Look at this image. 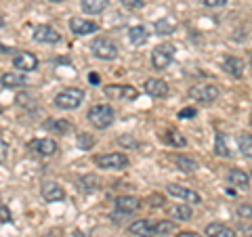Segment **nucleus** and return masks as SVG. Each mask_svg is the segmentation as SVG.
Returning a JSON list of instances; mask_svg holds the SVG:
<instances>
[{
  "label": "nucleus",
  "instance_id": "1",
  "mask_svg": "<svg viewBox=\"0 0 252 237\" xmlns=\"http://www.w3.org/2000/svg\"><path fill=\"white\" fill-rule=\"evenodd\" d=\"M114 116H116L114 107H112V105H105V103L93 105V107L89 109V114H86L89 122L94 126V128H99V130H103V128H107V126H112Z\"/></svg>",
  "mask_w": 252,
  "mask_h": 237
},
{
  "label": "nucleus",
  "instance_id": "2",
  "mask_svg": "<svg viewBox=\"0 0 252 237\" xmlns=\"http://www.w3.org/2000/svg\"><path fill=\"white\" fill-rule=\"evenodd\" d=\"M91 51L97 59H103V61H114L118 57V53H120V49H118V44L114 40H109V38H94L93 44H91Z\"/></svg>",
  "mask_w": 252,
  "mask_h": 237
},
{
  "label": "nucleus",
  "instance_id": "3",
  "mask_svg": "<svg viewBox=\"0 0 252 237\" xmlns=\"http://www.w3.org/2000/svg\"><path fill=\"white\" fill-rule=\"evenodd\" d=\"M84 101V90L82 89H65L55 97V105L59 109H78Z\"/></svg>",
  "mask_w": 252,
  "mask_h": 237
},
{
  "label": "nucleus",
  "instance_id": "4",
  "mask_svg": "<svg viewBox=\"0 0 252 237\" xmlns=\"http://www.w3.org/2000/svg\"><path fill=\"white\" fill-rule=\"evenodd\" d=\"M94 164L97 168H103V170H124L128 168V157L124 153H101V155H94Z\"/></svg>",
  "mask_w": 252,
  "mask_h": 237
},
{
  "label": "nucleus",
  "instance_id": "5",
  "mask_svg": "<svg viewBox=\"0 0 252 237\" xmlns=\"http://www.w3.org/2000/svg\"><path fill=\"white\" fill-rule=\"evenodd\" d=\"M189 97L202 105H210L219 99V89L215 84H195L189 89Z\"/></svg>",
  "mask_w": 252,
  "mask_h": 237
},
{
  "label": "nucleus",
  "instance_id": "6",
  "mask_svg": "<svg viewBox=\"0 0 252 237\" xmlns=\"http://www.w3.org/2000/svg\"><path fill=\"white\" fill-rule=\"evenodd\" d=\"M172 59H175V46L170 42H164V44H158L156 49L152 51V63H154V69H166Z\"/></svg>",
  "mask_w": 252,
  "mask_h": 237
},
{
  "label": "nucleus",
  "instance_id": "7",
  "mask_svg": "<svg viewBox=\"0 0 252 237\" xmlns=\"http://www.w3.org/2000/svg\"><path fill=\"white\" fill-rule=\"evenodd\" d=\"M28 151L40 157H51L57 153V141L53 139H32L28 143Z\"/></svg>",
  "mask_w": 252,
  "mask_h": 237
},
{
  "label": "nucleus",
  "instance_id": "8",
  "mask_svg": "<svg viewBox=\"0 0 252 237\" xmlns=\"http://www.w3.org/2000/svg\"><path fill=\"white\" fill-rule=\"evenodd\" d=\"M103 92L109 99H116V101H135L139 94L137 89H132L128 84H109L103 89Z\"/></svg>",
  "mask_w": 252,
  "mask_h": 237
},
{
  "label": "nucleus",
  "instance_id": "9",
  "mask_svg": "<svg viewBox=\"0 0 252 237\" xmlns=\"http://www.w3.org/2000/svg\"><path fill=\"white\" fill-rule=\"evenodd\" d=\"M13 67H17L19 72H34L38 67V59L34 53L30 51H15L13 53Z\"/></svg>",
  "mask_w": 252,
  "mask_h": 237
},
{
  "label": "nucleus",
  "instance_id": "10",
  "mask_svg": "<svg viewBox=\"0 0 252 237\" xmlns=\"http://www.w3.org/2000/svg\"><path fill=\"white\" fill-rule=\"evenodd\" d=\"M166 193L177 197L179 202H187V204H202L200 193H195L193 189H187L183 185H166Z\"/></svg>",
  "mask_w": 252,
  "mask_h": 237
},
{
  "label": "nucleus",
  "instance_id": "11",
  "mask_svg": "<svg viewBox=\"0 0 252 237\" xmlns=\"http://www.w3.org/2000/svg\"><path fill=\"white\" fill-rule=\"evenodd\" d=\"M143 89H145V92L149 94V97H154V99H166L168 92H170L168 84L164 80H160V78H149V80H145Z\"/></svg>",
  "mask_w": 252,
  "mask_h": 237
},
{
  "label": "nucleus",
  "instance_id": "12",
  "mask_svg": "<svg viewBox=\"0 0 252 237\" xmlns=\"http://www.w3.org/2000/svg\"><path fill=\"white\" fill-rule=\"evenodd\" d=\"M128 233L137 235V237H156L158 235V225L152 223V220L139 218V220H135V223H130Z\"/></svg>",
  "mask_w": 252,
  "mask_h": 237
},
{
  "label": "nucleus",
  "instance_id": "13",
  "mask_svg": "<svg viewBox=\"0 0 252 237\" xmlns=\"http://www.w3.org/2000/svg\"><path fill=\"white\" fill-rule=\"evenodd\" d=\"M34 40L36 42H40V44H57L61 40V36H59V31L51 28V26H38L34 30Z\"/></svg>",
  "mask_w": 252,
  "mask_h": 237
},
{
  "label": "nucleus",
  "instance_id": "14",
  "mask_svg": "<svg viewBox=\"0 0 252 237\" xmlns=\"http://www.w3.org/2000/svg\"><path fill=\"white\" fill-rule=\"evenodd\" d=\"M69 30L74 31L76 36H89V34H94L99 30V26L91 19H82V17H72L69 19Z\"/></svg>",
  "mask_w": 252,
  "mask_h": 237
},
{
  "label": "nucleus",
  "instance_id": "15",
  "mask_svg": "<svg viewBox=\"0 0 252 237\" xmlns=\"http://www.w3.org/2000/svg\"><path fill=\"white\" fill-rule=\"evenodd\" d=\"M141 208V200L135 195H120L116 200V210L120 212V214H135V212Z\"/></svg>",
  "mask_w": 252,
  "mask_h": 237
},
{
  "label": "nucleus",
  "instance_id": "16",
  "mask_svg": "<svg viewBox=\"0 0 252 237\" xmlns=\"http://www.w3.org/2000/svg\"><path fill=\"white\" fill-rule=\"evenodd\" d=\"M42 197H44V202H61L63 197H65V191H63V187L57 185L55 180H44L42 183Z\"/></svg>",
  "mask_w": 252,
  "mask_h": 237
},
{
  "label": "nucleus",
  "instance_id": "17",
  "mask_svg": "<svg viewBox=\"0 0 252 237\" xmlns=\"http://www.w3.org/2000/svg\"><path fill=\"white\" fill-rule=\"evenodd\" d=\"M227 180H229V185H233L235 189H242V191H246L248 185H250V177L244 170H238V168L227 172Z\"/></svg>",
  "mask_w": 252,
  "mask_h": 237
},
{
  "label": "nucleus",
  "instance_id": "18",
  "mask_svg": "<svg viewBox=\"0 0 252 237\" xmlns=\"http://www.w3.org/2000/svg\"><path fill=\"white\" fill-rule=\"evenodd\" d=\"M206 235L208 237H238V233L231 227H227L223 223H210L206 225Z\"/></svg>",
  "mask_w": 252,
  "mask_h": 237
},
{
  "label": "nucleus",
  "instance_id": "19",
  "mask_svg": "<svg viewBox=\"0 0 252 237\" xmlns=\"http://www.w3.org/2000/svg\"><path fill=\"white\" fill-rule=\"evenodd\" d=\"M223 69L233 78H242L244 76V61L238 57H225L223 59Z\"/></svg>",
  "mask_w": 252,
  "mask_h": 237
},
{
  "label": "nucleus",
  "instance_id": "20",
  "mask_svg": "<svg viewBox=\"0 0 252 237\" xmlns=\"http://www.w3.org/2000/svg\"><path fill=\"white\" fill-rule=\"evenodd\" d=\"M44 128L49 132H57V134H65V132H72L74 126L69 124L67 120H57V118H49L44 122Z\"/></svg>",
  "mask_w": 252,
  "mask_h": 237
},
{
  "label": "nucleus",
  "instance_id": "21",
  "mask_svg": "<svg viewBox=\"0 0 252 237\" xmlns=\"http://www.w3.org/2000/svg\"><path fill=\"white\" fill-rule=\"evenodd\" d=\"M78 187H80V191L86 195L97 193L99 191V178L94 175H84V177H80V180H78Z\"/></svg>",
  "mask_w": 252,
  "mask_h": 237
},
{
  "label": "nucleus",
  "instance_id": "22",
  "mask_svg": "<svg viewBox=\"0 0 252 237\" xmlns=\"http://www.w3.org/2000/svg\"><path fill=\"white\" fill-rule=\"evenodd\" d=\"M147 38H149V34H147V30L143 26H132L128 30V40L135 46H143L147 42Z\"/></svg>",
  "mask_w": 252,
  "mask_h": 237
},
{
  "label": "nucleus",
  "instance_id": "23",
  "mask_svg": "<svg viewBox=\"0 0 252 237\" xmlns=\"http://www.w3.org/2000/svg\"><path fill=\"white\" fill-rule=\"evenodd\" d=\"M28 80H26V76H21V74H2V89H19V86H26Z\"/></svg>",
  "mask_w": 252,
  "mask_h": 237
},
{
  "label": "nucleus",
  "instance_id": "24",
  "mask_svg": "<svg viewBox=\"0 0 252 237\" xmlns=\"http://www.w3.org/2000/svg\"><path fill=\"white\" fill-rule=\"evenodd\" d=\"M168 214L172 220H191V208L187 204H175L172 208H168Z\"/></svg>",
  "mask_w": 252,
  "mask_h": 237
},
{
  "label": "nucleus",
  "instance_id": "25",
  "mask_svg": "<svg viewBox=\"0 0 252 237\" xmlns=\"http://www.w3.org/2000/svg\"><path fill=\"white\" fill-rule=\"evenodd\" d=\"M80 6L84 13L89 15H99L101 11H105L107 0H80Z\"/></svg>",
  "mask_w": 252,
  "mask_h": 237
},
{
  "label": "nucleus",
  "instance_id": "26",
  "mask_svg": "<svg viewBox=\"0 0 252 237\" xmlns=\"http://www.w3.org/2000/svg\"><path fill=\"white\" fill-rule=\"evenodd\" d=\"M235 141H238L240 151L252 160V134H248V132H240L238 137H235Z\"/></svg>",
  "mask_w": 252,
  "mask_h": 237
},
{
  "label": "nucleus",
  "instance_id": "27",
  "mask_svg": "<svg viewBox=\"0 0 252 237\" xmlns=\"http://www.w3.org/2000/svg\"><path fill=\"white\" fill-rule=\"evenodd\" d=\"M175 166L181 170V172H193L198 170V162L193 157H187V155H177L175 157Z\"/></svg>",
  "mask_w": 252,
  "mask_h": 237
},
{
  "label": "nucleus",
  "instance_id": "28",
  "mask_svg": "<svg viewBox=\"0 0 252 237\" xmlns=\"http://www.w3.org/2000/svg\"><path fill=\"white\" fill-rule=\"evenodd\" d=\"M215 153H217L219 157H229V155H231L229 145H227L223 132H217V139H215Z\"/></svg>",
  "mask_w": 252,
  "mask_h": 237
},
{
  "label": "nucleus",
  "instance_id": "29",
  "mask_svg": "<svg viewBox=\"0 0 252 237\" xmlns=\"http://www.w3.org/2000/svg\"><path fill=\"white\" fill-rule=\"evenodd\" d=\"M164 139H166V143H170L172 147H185L187 145V139L177 130H168L166 134H164Z\"/></svg>",
  "mask_w": 252,
  "mask_h": 237
},
{
  "label": "nucleus",
  "instance_id": "30",
  "mask_svg": "<svg viewBox=\"0 0 252 237\" xmlns=\"http://www.w3.org/2000/svg\"><path fill=\"white\" fill-rule=\"evenodd\" d=\"M76 143H78L80 149H91L94 145V139H93V134H89V132H80L78 134V139H76Z\"/></svg>",
  "mask_w": 252,
  "mask_h": 237
},
{
  "label": "nucleus",
  "instance_id": "31",
  "mask_svg": "<svg viewBox=\"0 0 252 237\" xmlns=\"http://www.w3.org/2000/svg\"><path fill=\"white\" fill-rule=\"evenodd\" d=\"M175 229H177V223H175V220H162V223H158V233H160V235L172 233Z\"/></svg>",
  "mask_w": 252,
  "mask_h": 237
},
{
  "label": "nucleus",
  "instance_id": "32",
  "mask_svg": "<svg viewBox=\"0 0 252 237\" xmlns=\"http://www.w3.org/2000/svg\"><path fill=\"white\" fill-rule=\"evenodd\" d=\"M118 145H122V147H128V149H137V141L130 137V134H126V137H120L118 139Z\"/></svg>",
  "mask_w": 252,
  "mask_h": 237
},
{
  "label": "nucleus",
  "instance_id": "33",
  "mask_svg": "<svg viewBox=\"0 0 252 237\" xmlns=\"http://www.w3.org/2000/svg\"><path fill=\"white\" fill-rule=\"evenodd\" d=\"M122 6H126V9H130V11H137L141 9V6L145 4V0H120Z\"/></svg>",
  "mask_w": 252,
  "mask_h": 237
},
{
  "label": "nucleus",
  "instance_id": "34",
  "mask_svg": "<svg viewBox=\"0 0 252 237\" xmlns=\"http://www.w3.org/2000/svg\"><path fill=\"white\" fill-rule=\"evenodd\" d=\"M195 116H198L195 107H185V109H181V112H179L181 120H191V118H195Z\"/></svg>",
  "mask_w": 252,
  "mask_h": 237
},
{
  "label": "nucleus",
  "instance_id": "35",
  "mask_svg": "<svg viewBox=\"0 0 252 237\" xmlns=\"http://www.w3.org/2000/svg\"><path fill=\"white\" fill-rule=\"evenodd\" d=\"M204 6H208V9H220V6L227 4V0H200Z\"/></svg>",
  "mask_w": 252,
  "mask_h": 237
},
{
  "label": "nucleus",
  "instance_id": "36",
  "mask_svg": "<svg viewBox=\"0 0 252 237\" xmlns=\"http://www.w3.org/2000/svg\"><path fill=\"white\" fill-rule=\"evenodd\" d=\"M235 214L240 218H252V206H238L235 208Z\"/></svg>",
  "mask_w": 252,
  "mask_h": 237
},
{
  "label": "nucleus",
  "instance_id": "37",
  "mask_svg": "<svg viewBox=\"0 0 252 237\" xmlns=\"http://www.w3.org/2000/svg\"><path fill=\"white\" fill-rule=\"evenodd\" d=\"M0 220H2V225H6V223H11V212H9V208H6V204H2L0 206Z\"/></svg>",
  "mask_w": 252,
  "mask_h": 237
},
{
  "label": "nucleus",
  "instance_id": "38",
  "mask_svg": "<svg viewBox=\"0 0 252 237\" xmlns=\"http://www.w3.org/2000/svg\"><path fill=\"white\" fill-rule=\"evenodd\" d=\"M156 30H158V31H162V34H170V31H172V26H166L164 21H162V23L158 21V23H156Z\"/></svg>",
  "mask_w": 252,
  "mask_h": 237
},
{
  "label": "nucleus",
  "instance_id": "39",
  "mask_svg": "<svg viewBox=\"0 0 252 237\" xmlns=\"http://www.w3.org/2000/svg\"><path fill=\"white\" fill-rule=\"evenodd\" d=\"M152 206H154V208H158V206L162 208V206H164V197H162V195H160V197H158V195H152Z\"/></svg>",
  "mask_w": 252,
  "mask_h": 237
},
{
  "label": "nucleus",
  "instance_id": "40",
  "mask_svg": "<svg viewBox=\"0 0 252 237\" xmlns=\"http://www.w3.org/2000/svg\"><path fill=\"white\" fill-rule=\"evenodd\" d=\"M0 149H2V153H0V160H2V164H4L6 162V151H9V145H6V141L0 143Z\"/></svg>",
  "mask_w": 252,
  "mask_h": 237
},
{
  "label": "nucleus",
  "instance_id": "41",
  "mask_svg": "<svg viewBox=\"0 0 252 237\" xmlns=\"http://www.w3.org/2000/svg\"><path fill=\"white\" fill-rule=\"evenodd\" d=\"M177 237H202V235H198L195 231H181V233H177Z\"/></svg>",
  "mask_w": 252,
  "mask_h": 237
},
{
  "label": "nucleus",
  "instance_id": "42",
  "mask_svg": "<svg viewBox=\"0 0 252 237\" xmlns=\"http://www.w3.org/2000/svg\"><path fill=\"white\" fill-rule=\"evenodd\" d=\"M91 84H99V74H89Z\"/></svg>",
  "mask_w": 252,
  "mask_h": 237
},
{
  "label": "nucleus",
  "instance_id": "43",
  "mask_svg": "<svg viewBox=\"0 0 252 237\" xmlns=\"http://www.w3.org/2000/svg\"><path fill=\"white\" fill-rule=\"evenodd\" d=\"M49 2H61V0H49Z\"/></svg>",
  "mask_w": 252,
  "mask_h": 237
},
{
  "label": "nucleus",
  "instance_id": "44",
  "mask_svg": "<svg viewBox=\"0 0 252 237\" xmlns=\"http://www.w3.org/2000/svg\"><path fill=\"white\" fill-rule=\"evenodd\" d=\"M250 67H252V55H250Z\"/></svg>",
  "mask_w": 252,
  "mask_h": 237
},
{
  "label": "nucleus",
  "instance_id": "45",
  "mask_svg": "<svg viewBox=\"0 0 252 237\" xmlns=\"http://www.w3.org/2000/svg\"><path fill=\"white\" fill-rule=\"evenodd\" d=\"M42 237H55V235H42Z\"/></svg>",
  "mask_w": 252,
  "mask_h": 237
}]
</instances>
